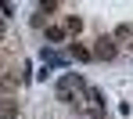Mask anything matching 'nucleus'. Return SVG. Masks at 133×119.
Wrapping results in <instances>:
<instances>
[{
  "label": "nucleus",
  "mask_w": 133,
  "mask_h": 119,
  "mask_svg": "<svg viewBox=\"0 0 133 119\" xmlns=\"http://www.w3.org/2000/svg\"><path fill=\"white\" fill-rule=\"evenodd\" d=\"M43 61H47V65H58V61H61V58H58V54H54V51H43Z\"/></svg>",
  "instance_id": "6"
},
{
  "label": "nucleus",
  "mask_w": 133,
  "mask_h": 119,
  "mask_svg": "<svg viewBox=\"0 0 133 119\" xmlns=\"http://www.w3.org/2000/svg\"><path fill=\"white\" fill-rule=\"evenodd\" d=\"M90 119H101V116H90Z\"/></svg>",
  "instance_id": "8"
},
{
  "label": "nucleus",
  "mask_w": 133,
  "mask_h": 119,
  "mask_svg": "<svg viewBox=\"0 0 133 119\" xmlns=\"http://www.w3.org/2000/svg\"><path fill=\"white\" fill-rule=\"evenodd\" d=\"M47 40H54V43H61V40H65V29H58V25H50V29H47Z\"/></svg>",
  "instance_id": "5"
},
{
  "label": "nucleus",
  "mask_w": 133,
  "mask_h": 119,
  "mask_svg": "<svg viewBox=\"0 0 133 119\" xmlns=\"http://www.w3.org/2000/svg\"><path fill=\"white\" fill-rule=\"evenodd\" d=\"M83 79L76 76V72H68V76H61V83H58V101H65V105H72V97L83 94Z\"/></svg>",
  "instance_id": "1"
},
{
  "label": "nucleus",
  "mask_w": 133,
  "mask_h": 119,
  "mask_svg": "<svg viewBox=\"0 0 133 119\" xmlns=\"http://www.w3.org/2000/svg\"><path fill=\"white\" fill-rule=\"evenodd\" d=\"M18 116H22L18 101L15 97H0V119H18Z\"/></svg>",
  "instance_id": "3"
},
{
  "label": "nucleus",
  "mask_w": 133,
  "mask_h": 119,
  "mask_svg": "<svg viewBox=\"0 0 133 119\" xmlns=\"http://www.w3.org/2000/svg\"><path fill=\"white\" fill-rule=\"evenodd\" d=\"M65 25H68V29H72V33H79V29H83V22H79V18H76V15H72V18H68Z\"/></svg>",
  "instance_id": "7"
},
{
  "label": "nucleus",
  "mask_w": 133,
  "mask_h": 119,
  "mask_svg": "<svg viewBox=\"0 0 133 119\" xmlns=\"http://www.w3.org/2000/svg\"><path fill=\"white\" fill-rule=\"evenodd\" d=\"M90 54H94V58H101V61H111V58H115V40H111V36H101V40H97V47L90 51Z\"/></svg>",
  "instance_id": "2"
},
{
  "label": "nucleus",
  "mask_w": 133,
  "mask_h": 119,
  "mask_svg": "<svg viewBox=\"0 0 133 119\" xmlns=\"http://www.w3.org/2000/svg\"><path fill=\"white\" fill-rule=\"evenodd\" d=\"M68 54H72V58H79V61H90V58H94V54H90L87 47H79V43H72V47H68Z\"/></svg>",
  "instance_id": "4"
}]
</instances>
